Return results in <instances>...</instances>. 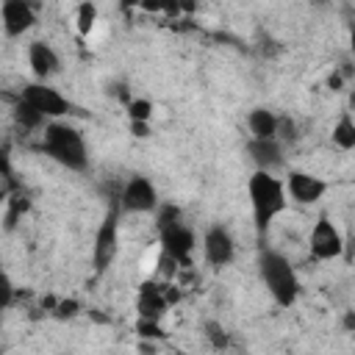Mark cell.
I'll return each mask as SVG.
<instances>
[{
    "instance_id": "1",
    "label": "cell",
    "mask_w": 355,
    "mask_h": 355,
    "mask_svg": "<svg viewBox=\"0 0 355 355\" xmlns=\"http://www.w3.org/2000/svg\"><path fill=\"white\" fill-rule=\"evenodd\" d=\"M247 194H250V205H252V225L258 239L266 236V230L272 227L275 216H280L288 205V191L286 183L280 178H275V172L266 169H255L247 180Z\"/></svg>"
},
{
    "instance_id": "2",
    "label": "cell",
    "mask_w": 355,
    "mask_h": 355,
    "mask_svg": "<svg viewBox=\"0 0 355 355\" xmlns=\"http://www.w3.org/2000/svg\"><path fill=\"white\" fill-rule=\"evenodd\" d=\"M42 153L50 155L55 164H61L69 172H83L89 166V153L80 130L69 122H47L42 133Z\"/></svg>"
},
{
    "instance_id": "3",
    "label": "cell",
    "mask_w": 355,
    "mask_h": 355,
    "mask_svg": "<svg viewBox=\"0 0 355 355\" xmlns=\"http://www.w3.org/2000/svg\"><path fill=\"white\" fill-rule=\"evenodd\" d=\"M258 275H261V283L266 286L269 297L280 308H288V305L297 302V297H300V277H297L291 261L283 252L261 250V255H258Z\"/></svg>"
},
{
    "instance_id": "4",
    "label": "cell",
    "mask_w": 355,
    "mask_h": 355,
    "mask_svg": "<svg viewBox=\"0 0 355 355\" xmlns=\"http://www.w3.org/2000/svg\"><path fill=\"white\" fill-rule=\"evenodd\" d=\"M119 197L108 205L100 227H97V236H94V250H92V263H94V272L103 275L114 261H116V252H119Z\"/></svg>"
},
{
    "instance_id": "5",
    "label": "cell",
    "mask_w": 355,
    "mask_h": 355,
    "mask_svg": "<svg viewBox=\"0 0 355 355\" xmlns=\"http://www.w3.org/2000/svg\"><path fill=\"white\" fill-rule=\"evenodd\" d=\"M19 97L22 100H28L42 116H47V119H61V116H67L69 114V100L58 92V89H53L47 80H36V83H25L22 89H19Z\"/></svg>"
},
{
    "instance_id": "6",
    "label": "cell",
    "mask_w": 355,
    "mask_h": 355,
    "mask_svg": "<svg viewBox=\"0 0 355 355\" xmlns=\"http://www.w3.org/2000/svg\"><path fill=\"white\" fill-rule=\"evenodd\" d=\"M158 205H161L158 202V191L150 183V178L133 175V178L125 180V186L119 191V208H122V214H150Z\"/></svg>"
},
{
    "instance_id": "7",
    "label": "cell",
    "mask_w": 355,
    "mask_h": 355,
    "mask_svg": "<svg viewBox=\"0 0 355 355\" xmlns=\"http://www.w3.org/2000/svg\"><path fill=\"white\" fill-rule=\"evenodd\" d=\"M308 247H311V255L316 261H333V258H341L344 255V236L330 222L327 214H319V219L313 222Z\"/></svg>"
},
{
    "instance_id": "8",
    "label": "cell",
    "mask_w": 355,
    "mask_h": 355,
    "mask_svg": "<svg viewBox=\"0 0 355 355\" xmlns=\"http://www.w3.org/2000/svg\"><path fill=\"white\" fill-rule=\"evenodd\" d=\"M286 191L294 202L300 205H313L324 197L327 191V183L311 172H302V169H288V178H286Z\"/></svg>"
},
{
    "instance_id": "9",
    "label": "cell",
    "mask_w": 355,
    "mask_h": 355,
    "mask_svg": "<svg viewBox=\"0 0 355 355\" xmlns=\"http://www.w3.org/2000/svg\"><path fill=\"white\" fill-rule=\"evenodd\" d=\"M0 17H3V31L8 39H17L36 25V8L31 6V0H3Z\"/></svg>"
},
{
    "instance_id": "10",
    "label": "cell",
    "mask_w": 355,
    "mask_h": 355,
    "mask_svg": "<svg viewBox=\"0 0 355 355\" xmlns=\"http://www.w3.org/2000/svg\"><path fill=\"white\" fill-rule=\"evenodd\" d=\"M202 255L211 266L222 269L227 266L233 258H236V244H233V236L222 227V225H211L202 236Z\"/></svg>"
},
{
    "instance_id": "11",
    "label": "cell",
    "mask_w": 355,
    "mask_h": 355,
    "mask_svg": "<svg viewBox=\"0 0 355 355\" xmlns=\"http://www.w3.org/2000/svg\"><path fill=\"white\" fill-rule=\"evenodd\" d=\"M158 233H161L164 255L175 258L178 263H189V258L194 252V233H191V227H186L183 222H175V225L161 227Z\"/></svg>"
},
{
    "instance_id": "12",
    "label": "cell",
    "mask_w": 355,
    "mask_h": 355,
    "mask_svg": "<svg viewBox=\"0 0 355 355\" xmlns=\"http://www.w3.org/2000/svg\"><path fill=\"white\" fill-rule=\"evenodd\" d=\"M28 64H31V72H33L39 80H47V78H53V75L61 72V58H58V53H55L47 42H42V39H36V42L28 44Z\"/></svg>"
},
{
    "instance_id": "13",
    "label": "cell",
    "mask_w": 355,
    "mask_h": 355,
    "mask_svg": "<svg viewBox=\"0 0 355 355\" xmlns=\"http://www.w3.org/2000/svg\"><path fill=\"white\" fill-rule=\"evenodd\" d=\"M169 302H172V297H166V294H164V286H158V283H153V280H150V283H144V286L139 288L136 311H139V316L161 319V316L166 313Z\"/></svg>"
},
{
    "instance_id": "14",
    "label": "cell",
    "mask_w": 355,
    "mask_h": 355,
    "mask_svg": "<svg viewBox=\"0 0 355 355\" xmlns=\"http://www.w3.org/2000/svg\"><path fill=\"white\" fill-rule=\"evenodd\" d=\"M247 155L258 169H266V172H275L277 166H283V147L277 144V139H250Z\"/></svg>"
},
{
    "instance_id": "15",
    "label": "cell",
    "mask_w": 355,
    "mask_h": 355,
    "mask_svg": "<svg viewBox=\"0 0 355 355\" xmlns=\"http://www.w3.org/2000/svg\"><path fill=\"white\" fill-rule=\"evenodd\" d=\"M277 119L269 108H252L247 114V128L252 139H277Z\"/></svg>"
},
{
    "instance_id": "16",
    "label": "cell",
    "mask_w": 355,
    "mask_h": 355,
    "mask_svg": "<svg viewBox=\"0 0 355 355\" xmlns=\"http://www.w3.org/2000/svg\"><path fill=\"white\" fill-rule=\"evenodd\" d=\"M333 144L338 150H352L355 147V119L349 114H341L338 122L333 125Z\"/></svg>"
},
{
    "instance_id": "17",
    "label": "cell",
    "mask_w": 355,
    "mask_h": 355,
    "mask_svg": "<svg viewBox=\"0 0 355 355\" xmlns=\"http://www.w3.org/2000/svg\"><path fill=\"white\" fill-rule=\"evenodd\" d=\"M14 119H17L22 128L33 130V128H42L47 116H42V114L28 103V100H22V97H19V100H17V105H14Z\"/></svg>"
},
{
    "instance_id": "18",
    "label": "cell",
    "mask_w": 355,
    "mask_h": 355,
    "mask_svg": "<svg viewBox=\"0 0 355 355\" xmlns=\"http://www.w3.org/2000/svg\"><path fill=\"white\" fill-rule=\"evenodd\" d=\"M94 22H97V6L94 3H80L78 6V31L86 36L92 28H94Z\"/></svg>"
},
{
    "instance_id": "19",
    "label": "cell",
    "mask_w": 355,
    "mask_h": 355,
    "mask_svg": "<svg viewBox=\"0 0 355 355\" xmlns=\"http://www.w3.org/2000/svg\"><path fill=\"white\" fill-rule=\"evenodd\" d=\"M136 333H139L141 338H164V330H161L158 319H147V316H139Z\"/></svg>"
},
{
    "instance_id": "20",
    "label": "cell",
    "mask_w": 355,
    "mask_h": 355,
    "mask_svg": "<svg viewBox=\"0 0 355 355\" xmlns=\"http://www.w3.org/2000/svg\"><path fill=\"white\" fill-rule=\"evenodd\" d=\"M150 114H153L150 100H130V103H128V116H130L133 122H147Z\"/></svg>"
},
{
    "instance_id": "21",
    "label": "cell",
    "mask_w": 355,
    "mask_h": 355,
    "mask_svg": "<svg viewBox=\"0 0 355 355\" xmlns=\"http://www.w3.org/2000/svg\"><path fill=\"white\" fill-rule=\"evenodd\" d=\"M155 225H158V230L161 227H166V225H175V222H180V208L178 205H158L155 208Z\"/></svg>"
},
{
    "instance_id": "22",
    "label": "cell",
    "mask_w": 355,
    "mask_h": 355,
    "mask_svg": "<svg viewBox=\"0 0 355 355\" xmlns=\"http://www.w3.org/2000/svg\"><path fill=\"white\" fill-rule=\"evenodd\" d=\"M277 133H280L283 139H297V133H294V122H291V119H277Z\"/></svg>"
},
{
    "instance_id": "23",
    "label": "cell",
    "mask_w": 355,
    "mask_h": 355,
    "mask_svg": "<svg viewBox=\"0 0 355 355\" xmlns=\"http://www.w3.org/2000/svg\"><path fill=\"white\" fill-rule=\"evenodd\" d=\"M130 130H133L139 139H144V136L150 133V130H147V122H133V119H130Z\"/></svg>"
},
{
    "instance_id": "24",
    "label": "cell",
    "mask_w": 355,
    "mask_h": 355,
    "mask_svg": "<svg viewBox=\"0 0 355 355\" xmlns=\"http://www.w3.org/2000/svg\"><path fill=\"white\" fill-rule=\"evenodd\" d=\"M208 330H211V338H214V344H225V336H219V333H222V327H219V324L208 322Z\"/></svg>"
},
{
    "instance_id": "25",
    "label": "cell",
    "mask_w": 355,
    "mask_h": 355,
    "mask_svg": "<svg viewBox=\"0 0 355 355\" xmlns=\"http://www.w3.org/2000/svg\"><path fill=\"white\" fill-rule=\"evenodd\" d=\"M122 8H133V6H141V0H119Z\"/></svg>"
},
{
    "instance_id": "26",
    "label": "cell",
    "mask_w": 355,
    "mask_h": 355,
    "mask_svg": "<svg viewBox=\"0 0 355 355\" xmlns=\"http://www.w3.org/2000/svg\"><path fill=\"white\" fill-rule=\"evenodd\" d=\"M349 47H352V53H355V25H352V31H349Z\"/></svg>"
},
{
    "instance_id": "27",
    "label": "cell",
    "mask_w": 355,
    "mask_h": 355,
    "mask_svg": "<svg viewBox=\"0 0 355 355\" xmlns=\"http://www.w3.org/2000/svg\"><path fill=\"white\" fill-rule=\"evenodd\" d=\"M347 327H355V316H352V313L347 316Z\"/></svg>"
},
{
    "instance_id": "28",
    "label": "cell",
    "mask_w": 355,
    "mask_h": 355,
    "mask_svg": "<svg viewBox=\"0 0 355 355\" xmlns=\"http://www.w3.org/2000/svg\"><path fill=\"white\" fill-rule=\"evenodd\" d=\"M191 3H197V0H191Z\"/></svg>"
}]
</instances>
